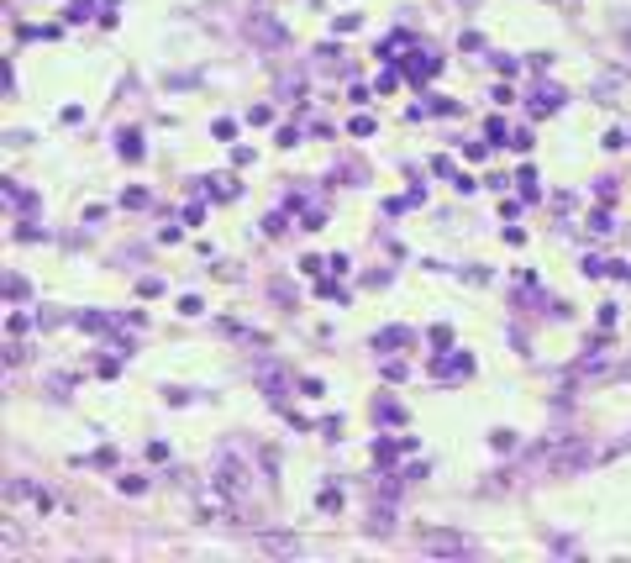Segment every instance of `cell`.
Returning <instances> with one entry per match:
<instances>
[{
  "mask_svg": "<svg viewBox=\"0 0 631 563\" xmlns=\"http://www.w3.org/2000/svg\"><path fill=\"white\" fill-rule=\"evenodd\" d=\"M263 553H300V537H263Z\"/></svg>",
  "mask_w": 631,
  "mask_h": 563,
  "instance_id": "6da1fadb",
  "label": "cell"
},
{
  "mask_svg": "<svg viewBox=\"0 0 631 563\" xmlns=\"http://www.w3.org/2000/svg\"><path fill=\"white\" fill-rule=\"evenodd\" d=\"M426 548L431 553H463L468 542H458V537H426Z\"/></svg>",
  "mask_w": 631,
  "mask_h": 563,
  "instance_id": "7a4b0ae2",
  "label": "cell"
}]
</instances>
